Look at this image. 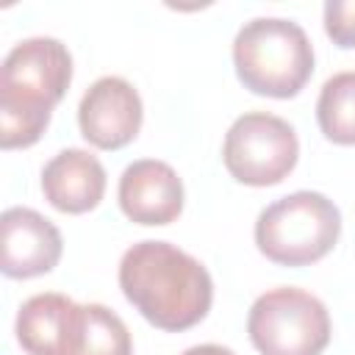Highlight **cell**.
I'll return each instance as SVG.
<instances>
[{
	"label": "cell",
	"mask_w": 355,
	"mask_h": 355,
	"mask_svg": "<svg viewBox=\"0 0 355 355\" xmlns=\"http://www.w3.org/2000/svg\"><path fill=\"white\" fill-rule=\"evenodd\" d=\"M116 277L125 300L166 333L200 324L214 305V277L205 263L169 241L144 239L130 244Z\"/></svg>",
	"instance_id": "cell-1"
},
{
	"label": "cell",
	"mask_w": 355,
	"mask_h": 355,
	"mask_svg": "<svg viewBox=\"0 0 355 355\" xmlns=\"http://www.w3.org/2000/svg\"><path fill=\"white\" fill-rule=\"evenodd\" d=\"M72 83V55L53 36L17 42L0 67V147L22 150L42 139L53 108Z\"/></svg>",
	"instance_id": "cell-2"
},
{
	"label": "cell",
	"mask_w": 355,
	"mask_h": 355,
	"mask_svg": "<svg viewBox=\"0 0 355 355\" xmlns=\"http://www.w3.org/2000/svg\"><path fill=\"white\" fill-rule=\"evenodd\" d=\"M233 67L244 89L261 97H297L313 75V44L300 22L255 17L233 39Z\"/></svg>",
	"instance_id": "cell-3"
},
{
	"label": "cell",
	"mask_w": 355,
	"mask_h": 355,
	"mask_svg": "<svg viewBox=\"0 0 355 355\" xmlns=\"http://www.w3.org/2000/svg\"><path fill=\"white\" fill-rule=\"evenodd\" d=\"M255 247L277 266H311L341 236V211L322 191H291L269 202L255 219Z\"/></svg>",
	"instance_id": "cell-4"
},
{
	"label": "cell",
	"mask_w": 355,
	"mask_h": 355,
	"mask_svg": "<svg viewBox=\"0 0 355 355\" xmlns=\"http://www.w3.org/2000/svg\"><path fill=\"white\" fill-rule=\"evenodd\" d=\"M247 336L261 355H322L333 324L324 302L297 286L263 291L247 313Z\"/></svg>",
	"instance_id": "cell-5"
},
{
	"label": "cell",
	"mask_w": 355,
	"mask_h": 355,
	"mask_svg": "<svg viewBox=\"0 0 355 355\" xmlns=\"http://www.w3.org/2000/svg\"><path fill=\"white\" fill-rule=\"evenodd\" d=\"M297 161V130L269 111H247L236 116L222 141V164L230 178L244 186H277L291 175Z\"/></svg>",
	"instance_id": "cell-6"
},
{
	"label": "cell",
	"mask_w": 355,
	"mask_h": 355,
	"mask_svg": "<svg viewBox=\"0 0 355 355\" xmlns=\"http://www.w3.org/2000/svg\"><path fill=\"white\" fill-rule=\"evenodd\" d=\"M144 122V105L130 80L119 75L97 78L80 97L78 128L97 150H122L130 144Z\"/></svg>",
	"instance_id": "cell-7"
},
{
	"label": "cell",
	"mask_w": 355,
	"mask_h": 355,
	"mask_svg": "<svg viewBox=\"0 0 355 355\" xmlns=\"http://www.w3.org/2000/svg\"><path fill=\"white\" fill-rule=\"evenodd\" d=\"M0 269L11 280H31L58 266L64 252L61 230L33 208H6L0 214Z\"/></svg>",
	"instance_id": "cell-8"
},
{
	"label": "cell",
	"mask_w": 355,
	"mask_h": 355,
	"mask_svg": "<svg viewBox=\"0 0 355 355\" xmlns=\"http://www.w3.org/2000/svg\"><path fill=\"white\" fill-rule=\"evenodd\" d=\"M116 200L122 214L144 227H164L183 214V180L158 158H139L119 175Z\"/></svg>",
	"instance_id": "cell-9"
},
{
	"label": "cell",
	"mask_w": 355,
	"mask_h": 355,
	"mask_svg": "<svg viewBox=\"0 0 355 355\" xmlns=\"http://www.w3.org/2000/svg\"><path fill=\"white\" fill-rule=\"evenodd\" d=\"M105 166L100 158L80 147L55 153L42 169V194L61 214L94 211L105 194Z\"/></svg>",
	"instance_id": "cell-10"
},
{
	"label": "cell",
	"mask_w": 355,
	"mask_h": 355,
	"mask_svg": "<svg viewBox=\"0 0 355 355\" xmlns=\"http://www.w3.org/2000/svg\"><path fill=\"white\" fill-rule=\"evenodd\" d=\"M78 308L80 302L58 291L28 297L19 305L14 322L19 347L28 355H72Z\"/></svg>",
	"instance_id": "cell-11"
},
{
	"label": "cell",
	"mask_w": 355,
	"mask_h": 355,
	"mask_svg": "<svg viewBox=\"0 0 355 355\" xmlns=\"http://www.w3.org/2000/svg\"><path fill=\"white\" fill-rule=\"evenodd\" d=\"M72 355H133V338L122 316L100 302H80Z\"/></svg>",
	"instance_id": "cell-12"
},
{
	"label": "cell",
	"mask_w": 355,
	"mask_h": 355,
	"mask_svg": "<svg viewBox=\"0 0 355 355\" xmlns=\"http://www.w3.org/2000/svg\"><path fill=\"white\" fill-rule=\"evenodd\" d=\"M316 122L327 141L355 147V69L336 72L322 83Z\"/></svg>",
	"instance_id": "cell-13"
},
{
	"label": "cell",
	"mask_w": 355,
	"mask_h": 355,
	"mask_svg": "<svg viewBox=\"0 0 355 355\" xmlns=\"http://www.w3.org/2000/svg\"><path fill=\"white\" fill-rule=\"evenodd\" d=\"M324 33L336 47H355V0H327L324 3Z\"/></svg>",
	"instance_id": "cell-14"
},
{
	"label": "cell",
	"mask_w": 355,
	"mask_h": 355,
	"mask_svg": "<svg viewBox=\"0 0 355 355\" xmlns=\"http://www.w3.org/2000/svg\"><path fill=\"white\" fill-rule=\"evenodd\" d=\"M180 355H236V352L227 349V347H222V344H197V347L183 349Z\"/></svg>",
	"instance_id": "cell-15"
}]
</instances>
